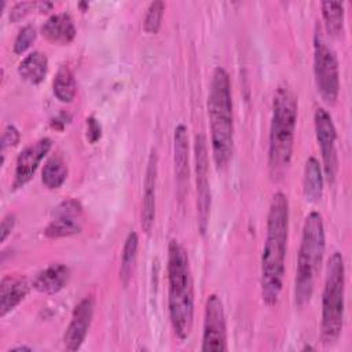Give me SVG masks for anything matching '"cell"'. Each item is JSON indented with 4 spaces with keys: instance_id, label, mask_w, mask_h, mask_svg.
Here are the masks:
<instances>
[{
    "instance_id": "28",
    "label": "cell",
    "mask_w": 352,
    "mask_h": 352,
    "mask_svg": "<svg viewBox=\"0 0 352 352\" xmlns=\"http://www.w3.org/2000/svg\"><path fill=\"white\" fill-rule=\"evenodd\" d=\"M36 6V3H32V1H21V3H16L11 12H10V19L12 22H18L21 21L26 14H29V11Z\"/></svg>"
},
{
    "instance_id": "6",
    "label": "cell",
    "mask_w": 352,
    "mask_h": 352,
    "mask_svg": "<svg viewBox=\"0 0 352 352\" xmlns=\"http://www.w3.org/2000/svg\"><path fill=\"white\" fill-rule=\"evenodd\" d=\"M345 264L340 252H334L329 260L324 287L322 293L320 340L324 345L338 341L344 326Z\"/></svg>"
},
{
    "instance_id": "12",
    "label": "cell",
    "mask_w": 352,
    "mask_h": 352,
    "mask_svg": "<svg viewBox=\"0 0 352 352\" xmlns=\"http://www.w3.org/2000/svg\"><path fill=\"white\" fill-rule=\"evenodd\" d=\"M95 311V300L88 296L73 309L70 323L63 336V345L67 351H77L85 341Z\"/></svg>"
},
{
    "instance_id": "20",
    "label": "cell",
    "mask_w": 352,
    "mask_h": 352,
    "mask_svg": "<svg viewBox=\"0 0 352 352\" xmlns=\"http://www.w3.org/2000/svg\"><path fill=\"white\" fill-rule=\"evenodd\" d=\"M47 70L48 58L44 52L40 51H33L29 55H26L18 66L19 76L33 85L40 84L45 78Z\"/></svg>"
},
{
    "instance_id": "15",
    "label": "cell",
    "mask_w": 352,
    "mask_h": 352,
    "mask_svg": "<svg viewBox=\"0 0 352 352\" xmlns=\"http://www.w3.org/2000/svg\"><path fill=\"white\" fill-rule=\"evenodd\" d=\"M173 161H175V177L177 184V194L184 197L188 184V135L187 128L179 124L173 133Z\"/></svg>"
},
{
    "instance_id": "8",
    "label": "cell",
    "mask_w": 352,
    "mask_h": 352,
    "mask_svg": "<svg viewBox=\"0 0 352 352\" xmlns=\"http://www.w3.org/2000/svg\"><path fill=\"white\" fill-rule=\"evenodd\" d=\"M204 352H224L227 351V323L221 298L217 294H210L205 302L202 346Z\"/></svg>"
},
{
    "instance_id": "10",
    "label": "cell",
    "mask_w": 352,
    "mask_h": 352,
    "mask_svg": "<svg viewBox=\"0 0 352 352\" xmlns=\"http://www.w3.org/2000/svg\"><path fill=\"white\" fill-rule=\"evenodd\" d=\"M316 139L322 154V170L329 183H333L338 170V157H337V132L331 116L323 107H318L314 116Z\"/></svg>"
},
{
    "instance_id": "21",
    "label": "cell",
    "mask_w": 352,
    "mask_h": 352,
    "mask_svg": "<svg viewBox=\"0 0 352 352\" xmlns=\"http://www.w3.org/2000/svg\"><path fill=\"white\" fill-rule=\"evenodd\" d=\"M138 246L139 238L135 231H131L124 242L122 253H121V265H120V280L124 286H126L132 278L133 267L138 257Z\"/></svg>"
},
{
    "instance_id": "13",
    "label": "cell",
    "mask_w": 352,
    "mask_h": 352,
    "mask_svg": "<svg viewBox=\"0 0 352 352\" xmlns=\"http://www.w3.org/2000/svg\"><path fill=\"white\" fill-rule=\"evenodd\" d=\"M51 146H52L51 139L43 138L36 143L28 146L25 150L19 153L15 162V172H14V182H12L14 188L23 187L33 177L40 162L48 154Z\"/></svg>"
},
{
    "instance_id": "24",
    "label": "cell",
    "mask_w": 352,
    "mask_h": 352,
    "mask_svg": "<svg viewBox=\"0 0 352 352\" xmlns=\"http://www.w3.org/2000/svg\"><path fill=\"white\" fill-rule=\"evenodd\" d=\"M322 16L329 34L338 36L344 28V3L341 1H323Z\"/></svg>"
},
{
    "instance_id": "23",
    "label": "cell",
    "mask_w": 352,
    "mask_h": 352,
    "mask_svg": "<svg viewBox=\"0 0 352 352\" xmlns=\"http://www.w3.org/2000/svg\"><path fill=\"white\" fill-rule=\"evenodd\" d=\"M54 95L63 103H70L77 92V84L74 80L73 72L67 66H60L55 74L54 82Z\"/></svg>"
},
{
    "instance_id": "4",
    "label": "cell",
    "mask_w": 352,
    "mask_h": 352,
    "mask_svg": "<svg viewBox=\"0 0 352 352\" xmlns=\"http://www.w3.org/2000/svg\"><path fill=\"white\" fill-rule=\"evenodd\" d=\"M208 116L210 124V144L214 165L224 168L234 151V117L230 76L223 67H216L212 73Z\"/></svg>"
},
{
    "instance_id": "29",
    "label": "cell",
    "mask_w": 352,
    "mask_h": 352,
    "mask_svg": "<svg viewBox=\"0 0 352 352\" xmlns=\"http://www.w3.org/2000/svg\"><path fill=\"white\" fill-rule=\"evenodd\" d=\"M15 226V216L8 213L3 217L1 220V226H0V235H1V242H4L7 239V236L11 234V231L14 230Z\"/></svg>"
},
{
    "instance_id": "1",
    "label": "cell",
    "mask_w": 352,
    "mask_h": 352,
    "mask_svg": "<svg viewBox=\"0 0 352 352\" xmlns=\"http://www.w3.org/2000/svg\"><path fill=\"white\" fill-rule=\"evenodd\" d=\"M289 235V201L278 191L274 194L267 216V235L261 254V297L272 307L278 302L285 279V260Z\"/></svg>"
},
{
    "instance_id": "26",
    "label": "cell",
    "mask_w": 352,
    "mask_h": 352,
    "mask_svg": "<svg viewBox=\"0 0 352 352\" xmlns=\"http://www.w3.org/2000/svg\"><path fill=\"white\" fill-rule=\"evenodd\" d=\"M36 36H37V32L34 29V26L32 25H26L23 26L16 37H15V41H14V52L15 54H22L25 52L32 44L33 41L36 40Z\"/></svg>"
},
{
    "instance_id": "30",
    "label": "cell",
    "mask_w": 352,
    "mask_h": 352,
    "mask_svg": "<svg viewBox=\"0 0 352 352\" xmlns=\"http://www.w3.org/2000/svg\"><path fill=\"white\" fill-rule=\"evenodd\" d=\"M87 136L92 143L100 138V125L94 117L87 118Z\"/></svg>"
},
{
    "instance_id": "11",
    "label": "cell",
    "mask_w": 352,
    "mask_h": 352,
    "mask_svg": "<svg viewBox=\"0 0 352 352\" xmlns=\"http://www.w3.org/2000/svg\"><path fill=\"white\" fill-rule=\"evenodd\" d=\"M82 206L77 199L62 201L52 212L51 221L44 230L48 238H63L80 234L82 230Z\"/></svg>"
},
{
    "instance_id": "16",
    "label": "cell",
    "mask_w": 352,
    "mask_h": 352,
    "mask_svg": "<svg viewBox=\"0 0 352 352\" xmlns=\"http://www.w3.org/2000/svg\"><path fill=\"white\" fill-rule=\"evenodd\" d=\"M30 289L26 278L19 275H6L0 283V316H6L28 296Z\"/></svg>"
},
{
    "instance_id": "5",
    "label": "cell",
    "mask_w": 352,
    "mask_h": 352,
    "mask_svg": "<svg viewBox=\"0 0 352 352\" xmlns=\"http://www.w3.org/2000/svg\"><path fill=\"white\" fill-rule=\"evenodd\" d=\"M324 248L326 236L323 217L319 212L312 210L305 217L302 226L301 243L297 257L294 302L298 308H304L311 301L315 289V282L323 261Z\"/></svg>"
},
{
    "instance_id": "22",
    "label": "cell",
    "mask_w": 352,
    "mask_h": 352,
    "mask_svg": "<svg viewBox=\"0 0 352 352\" xmlns=\"http://www.w3.org/2000/svg\"><path fill=\"white\" fill-rule=\"evenodd\" d=\"M67 177V166L65 161L59 155L50 157L41 170V182L43 184L50 188L55 190L59 188Z\"/></svg>"
},
{
    "instance_id": "14",
    "label": "cell",
    "mask_w": 352,
    "mask_h": 352,
    "mask_svg": "<svg viewBox=\"0 0 352 352\" xmlns=\"http://www.w3.org/2000/svg\"><path fill=\"white\" fill-rule=\"evenodd\" d=\"M158 172V155L157 150L153 148L146 168L144 176V191L142 197V210H140V224L146 234H150L155 220V184Z\"/></svg>"
},
{
    "instance_id": "27",
    "label": "cell",
    "mask_w": 352,
    "mask_h": 352,
    "mask_svg": "<svg viewBox=\"0 0 352 352\" xmlns=\"http://www.w3.org/2000/svg\"><path fill=\"white\" fill-rule=\"evenodd\" d=\"M19 131L14 126V125H8L6 126L4 132H3V138H1V150H3V154L6 151V148L8 147H14L18 144L19 142Z\"/></svg>"
},
{
    "instance_id": "2",
    "label": "cell",
    "mask_w": 352,
    "mask_h": 352,
    "mask_svg": "<svg viewBox=\"0 0 352 352\" xmlns=\"http://www.w3.org/2000/svg\"><path fill=\"white\" fill-rule=\"evenodd\" d=\"M168 311L177 338H188L194 319V285L187 250L177 239L168 245Z\"/></svg>"
},
{
    "instance_id": "7",
    "label": "cell",
    "mask_w": 352,
    "mask_h": 352,
    "mask_svg": "<svg viewBox=\"0 0 352 352\" xmlns=\"http://www.w3.org/2000/svg\"><path fill=\"white\" fill-rule=\"evenodd\" d=\"M314 74L318 92L323 102L334 104L340 92V73L336 52L327 45L322 34L314 37Z\"/></svg>"
},
{
    "instance_id": "9",
    "label": "cell",
    "mask_w": 352,
    "mask_h": 352,
    "mask_svg": "<svg viewBox=\"0 0 352 352\" xmlns=\"http://www.w3.org/2000/svg\"><path fill=\"white\" fill-rule=\"evenodd\" d=\"M195 176H197V219L201 234H205L210 214V187H209V160L206 138L199 133L195 136Z\"/></svg>"
},
{
    "instance_id": "19",
    "label": "cell",
    "mask_w": 352,
    "mask_h": 352,
    "mask_svg": "<svg viewBox=\"0 0 352 352\" xmlns=\"http://www.w3.org/2000/svg\"><path fill=\"white\" fill-rule=\"evenodd\" d=\"M323 170L320 162L315 157H309L304 168L302 191L308 202H318L323 194Z\"/></svg>"
},
{
    "instance_id": "18",
    "label": "cell",
    "mask_w": 352,
    "mask_h": 352,
    "mask_svg": "<svg viewBox=\"0 0 352 352\" xmlns=\"http://www.w3.org/2000/svg\"><path fill=\"white\" fill-rule=\"evenodd\" d=\"M43 36L55 44H69L76 37V26L66 12L51 15L41 26Z\"/></svg>"
},
{
    "instance_id": "25",
    "label": "cell",
    "mask_w": 352,
    "mask_h": 352,
    "mask_svg": "<svg viewBox=\"0 0 352 352\" xmlns=\"http://www.w3.org/2000/svg\"><path fill=\"white\" fill-rule=\"evenodd\" d=\"M165 3L164 1H153L146 12L143 28L147 33H157L161 28V21L164 16Z\"/></svg>"
},
{
    "instance_id": "17",
    "label": "cell",
    "mask_w": 352,
    "mask_h": 352,
    "mask_svg": "<svg viewBox=\"0 0 352 352\" xmlns=\"http://www.w3.org/2000/svg\"><path fill=\"white\" fill-rule=\"evenodd\" d=\"M70 278V270L60 263L50 264L44 270H41L33 279L32 286L45 294H55L62 290Z\"/></svg>"
},
{
    "instance_id": "3",
    "label": "cell",
    "mask_w": 352,
    "mask_h": 352,
    "mask_svg": "<svg viewBox=\"0 0 352 352\" xmlns=\"http://www.w3.org/2000/svg\"><path fill=\"white\" fill-rule=\"evenodd\" d=\"M297 96L287 85H279L272 98L268 140V169L272 180L283 176L293 157L297 122Z\"/></svg>"
}]
</instances>
